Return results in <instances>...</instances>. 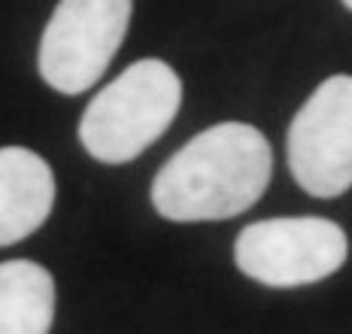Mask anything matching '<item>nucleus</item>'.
Listing matches in <instances>:
<instances>
[{
  "label": "nucleus",
  "mask_w": 352,
  "mask_h": 334,
  "mask_svg": "<svg viewBox=\"0 0 352 334\" xmlns=\"http://www.w3.org/2000/svg\"><path fill=\"white\" fill-rule=\"evenodd\" d=\"M131 10V0H61L40 40V76L61 94L88 91L119 52Z\"/></svg>",
  "instance_id": "20e7f679"
},
{
  "label": "nucleus",
  "mask_w": 352,
  "mask_h": 334,
  "mask_svg": "<svg viewBox=\"0 0 352 334\" xmlns=\"http://www.w3.org/2000/svg\"><path fill=\"white\" fill-rule=\"evenodd\" d=\"M289 167L313 198H337L352 186V76H328L298 110Z\"/></svg>",
  "instance_id": "39448f33"
},
{
  "label": "nucleus",
  "mask_w": 352,
  "mask_h": 334,
  "mask_svg": "<svg viewBox=\"0 0 352 334\" xmlns=\"http://www.w3.org/2000/svg\"><path fill=\"white\" fill-rule=\"evenodd\" d=\"M349 256L346 231L322 216H283L246 225L234 261L255 282L274 289L310 286L340 271Z\"/></svg>",
  "instance_id": "7ed1b4c3"
},
{
  "label": "nucleus",
  "mask_w": 352,
  "mask_h": 334,
  "mask_svg": "<svg viewBox=\"0 0 352 334\" xmlns=\"http://www.w3.org/2000/svg\"><path fill=\"white\" fill-rule=\"evenodd\" d=\"M55 204V177L46 158L25 146L0 149V246L34 234Z\"/></svg>",
  "instance_id": "423d86ee"
},
{
  "label": "nucleus",
  "mask_w": 352,
  "mask_h": 334,
  "mask_svg": "<svg viewBox=\"0 0 352 334\" xmlns=\"http://www.w3.org/2000/svg\"><path fill=\"white\" fill-rule=\"evenodd\" d=\"M52 319V274L28 258L0 261V334H49Z\"/></svg>",
  "instance_id": "0eeeda50"
},
{
  "label": "nucleus",
  "mask_w": 352,
  "mask_h": 334,
  "mask_svg": "<svg viewBox=\"0 0 352 334\" xmlns=\"http://www.w3.org/2000/svg\"><path fill=\"white\" fill-rule=\"evenodd\" d=\"M274 170L267 137L246 122H222L173 152L152 183V204L170 222H216L246 213Z\"/></svg>",
  "instance_id": "f257e3e1"
},
{
  "label": "nucleus",
  "mask_w": 352,
  "mask_h": 334,
  "mask_svg": "<svg viewBox=\"0 0 352 334\" xmlns=\"http://www.w3.org/2000/svg\"><path fill=\"white\" fill-rule=\"evenodd\" d=\"M343 3H346V6H349V10H352V0H343Z\"/></svg>",
  "instance_id": "6e6552de"
},
{
  "label": "nucleus",
  "mask_w": 352,
  "mask_h": 334,
  "mask_svg": "<svg viewBox=\"0 0 352 334\" xmlns=\"http://www.w3.org/2000/svg\"><path fill=\"white\" fill-rule=\"evenodd\" d=\"M182 104V82L161 58H140L85 107L79 140L104 164L143 155L173 125Z\"/></svg>",
  "instance_id": "f03ea898"
}]
</instances>
